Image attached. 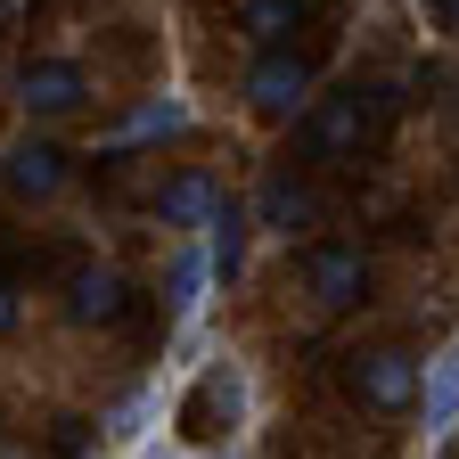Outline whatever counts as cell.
I'll return each mask as SVG.
<instances>
[{"label":"cell","instance_id":"7","mask_svg":"<svg viewBox=\"0 0 459 459\" xmlns=\"http://www.w3.org/2000/svg\"><path fill=\"white\" fill-rule=\"evenodd\" d=\"M17 99H25V115H74L91 99V82H82V66H66V57H33V66L17 74Z\"/></svg>","mask_w":459,"mask_h":459},{"label":"cell","instance_id":"19","mask_svg":"<svg viewBox=\"0 0 459 459\" xmlns=\"http://www.w3.org/2000/svg\"><path fill=\"white\" fill-rule=\"evenodd\" d=\"M148 459H181V451H164V443H148Z\"/></svg>","mask_w":459,"mask_h":459},{"label":"cell","instance_id":"8","mask_svg":"<svg viewBox=\"0 0 459 459\" xmlns=\"http://www.w3.org/2000/svg\"><path fill=\"white\" fill-rule=\"evenodd\" d=\"M0 181H9V197H57L66 189V148L57 140H17L0 156Z\"/></svg>","mask_w":459,"mask_h":459},{"label":"cell","instance_id":"10","mask_svg":"<svg viewBox=\"0 0 459 459\" xmlns=\"http://www.w3.org/2000/svg\"><path fill=\"white\" fill-rule=\"evenodd\" d=\"M247 230H255L247 205H213V247H205V271L213 279H238L247 271Z\"/></svg>","mask_w":459,"mask_h":459},{"label":"cell","instance_id":"18","mask_svg":"<svg viewBox=\"0 0 459 459\" xmlns=\"http://www.w3.org/2000/svg\"><path fill=\"white\" fill-rule=\"evenodd\" d=\"M427 9H435V17H443V25L459 33V0H427Z\"/></svg>","mask_w":459,"mask_h":459},{"label":"cell","instance_id":"11","mask_svg":"<svg viewBox=\"0 0 459 459\" xmlns=\"http://www.w3.org/2000/svg\"><path fill=\"white\" fill-rule=\"evenodd\" d=\"M213 205H221L213 172H181V181H164V197H156V213H164L172 230H189V221H213Z\"/></svg>","mask_w":459,"mask_h":459},{"label":"cell","instance_id":"20","mask_svg":"<svg viewBox=\"0 0 459 459\" xmlns=\"http://www.w3.org/2000/svg\"><path fill=\"white\" fill-rule=\"evenodd\" d=\"M0 9H9V0H0Z\"/></svg>","mask_w":459,"mask_h":459},{"label":"cell","instance_id":"14","mask_svg":"<svg viewBox=\"0 0 459 459\" xmlns=\"http://www.w3.org/2000/svg\"><path fill=\"white\" fill-rule=\"evenodd\" d=\"M156 132H189V107H181V99H156V107H140L115 140H156Z\"/></svg>","mask_w":459,"mask_h":459},{"label":"cell","instance_id":"16","mask_svg":"<svg viewBox=\"0 0 459 459\" xmlns=\"http://www.w3.org/2000/svg\"><path fill=\"white\" fill-rule=\"evenodd\" d=\"M197 279H205V263H172V320L197 304Z\"/></svg>","mask_w":459,"mask_h":459},{"label":"cell","instance_id":"12","mask_svg":"<svg viewBox=\"0 0 459 459\" xmlns=\"http://www.w3.org/2000/svg\"><path fill=\"white\" fill-rule=\"evenodd\" d=\"M419 402H427V427H435V435H443V427H459V344H443V353L427 361Z\"/></svg>","mask_w":459,"mask_h":459},{"label":"cell","instance_id":"13","mask_svg":"<svg viewBox=\"0 0 459 459\" xmlns=\"http://www.w3.org/2000/svg\"><path fill=\"white\" fill-rule=\"evenodd\" d=\"M312 9H304V0H247V9H238V25L263 41V49H287V33H296Z\"/></svg>","mask_w":459,"mask_h":459},{"label":"cell","instance_id":"6","mask_svg":"<svg viewBox=\"0 0 459 459\" xmlns=\"http://www.w3.org/2000/svg\"><path fill=\"white\" fill-rule=\"evenodd\" d=\"M66 312H74L82 328H115V320L132 312V279L107 271V263H82V271L66 279Z\"/></svg>","mask_w":459,"mask_h":459},{"label":"cell","instance_id":"2","mask_svg":"<svg viewBox=\"0 0 459 459\" xmlns=\"http://www.w3.org/2000/svg\"><path fill=\"white\" fill-rule=\"evenodd\" d=\"M377 115H369V99L361 91H344V99H320L312 115H304V148L320 156V164H361V148H377Z\"/></svg>","mask_w":459,"mask_h":459},{"label":"cell","instance_id":"3","mask_svg":"<svg viewBox=\"0 0 459 459\" xmlns=\"http://www.w3.org/2000/svg\"><path fill=\"white\" fill-rule=\"evenodd\" d=\"M304 296H312L320 312H353V304L369 296V255L344 247V238L304 247Z\"/></svg>","mask_w":459,"mask_h":459},{"label":"cell","instance_id":"17","mask_svg":"<svg viewBox=\"0 0 459 459\" xmlns=\"http://www.w3.org/2000/svg\"><path fill=\"white\" fill-rule=\"evenodd\" d=\"M17 312H25V296H17V279H9V271H0V336H9V328H17Z\"/></svg>","mask_w":459,"mask_h":459},{"label":"cell","instance_id":"15","mask_svg":"<svg viewBox=\"0 0 459 459\" xmlns=\"http://www.w3.org/2000/svg\"><path fill=\"white\" fill-rule=\"evenodd\" d=\"M49 451H57V459H82V451H91V419H57Z\"/></svg>","mask_w":459,"mask_h":459},{"label":"cell","instance_id":"9","mask_svg":"<svg viewBox=\"0 0 459 459\" xmlns=\"http://www.w3.org/2000/svg\"><path fill=\"white\" fill-rule=\"evenodd\" d=\"M255 221H263V230H296V221H312V181H304V172H271L263 197H255Z\"/></svg>","mask_w":459,"mask_h":459},{"label":"cell","instance_id":"1","mask_svg":"<svg viewBox=\"0 0 459 459\" xmlns=\"http://www.w3.org/2000/svg\"><path fill=\"white\" fill-rule=\"evenodd\" d=\"M344 394H353L361 411H377V419H402V411L419 402V361L402 353V344L353 353V361H344Z\"/></svg>","mask_w":459,"mask_h":459},{"label":"cell","instance_id":"4","mask_svg":"<svg viewBox=\"0 0 459 459\" xmlns=\"http://www.w3.org/2000/svg\"><path fill=\"white\" fill-rule=\"evenodd\" d=\"M238 411H247V377L230 369V361H213V369L189 385V402H181V435H189V443H221L230 427H238Z\"/></svg>","mask_w":459,"mask_h":459},{"label":"cell","instance_id":"5","mask_svg":"<svg viewBox=\"0 0 459 459\" xmlns=\"http://www.w3.org/2000/svg\"><path fill=\"white\" fill-rule=\"evenodd\" d=\"M304 91H312V57H296V49H263L255 74H247V99H255L263 115H296Z\"/></svg>","mask_w":459,"mask_h":459}]
</instances>
